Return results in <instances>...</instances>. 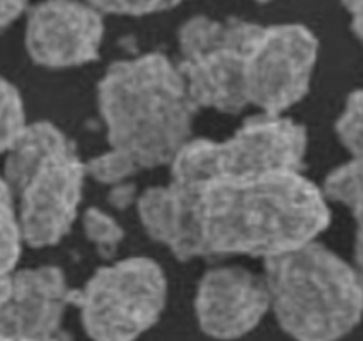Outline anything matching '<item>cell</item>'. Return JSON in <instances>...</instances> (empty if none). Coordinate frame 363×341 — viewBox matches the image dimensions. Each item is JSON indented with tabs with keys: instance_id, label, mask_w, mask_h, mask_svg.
Returning <instances> with one entry per match:
<instances>
[{
	"instance_id": "6da1fadb",
	"label": "cell",
	"mask_w": 363,
	"mask_h": 341,
	"mask_svg": "<svg viewBox=\"0 0 363 341\" xmlns=\"http://www.w3.org/2000/svg\"><path fill=\"white\" fill-rule=\"evenodd\" d=\"M148 235L178 260L247 254L269 258L315 240L328 197L301 170L171 178L138 200Z\"/></svg>"
},
{
	"instance_id": "7a4b0ae2",
	"label": "cell",
	"mask_w": 363,
	"mask_h": 341,
	"mask_svg": "<svg viewBox=\"0 0 363 341\" xmlns=\"http://www.w3.org/2000/svg\"><path fill=\"white\" fill-rule=\"evenodd\" d=\"M99 109L107 149L87 162V175L113 187L171 166L191 141L198 112L178 64L157 52L109 66L99 83Z\"/></svg>"
},
{
	"instance_id": "3957f363",
	"label": "cell",
	"mask_w": 363,
	"mask_h": 341,
	"mask_svg": "<svg viewBox=\"0 0 363 341\" xmlns=\"http://www.w3.org/2000/svg\"><path fill=\"white\" fill-rule=\"evenodd\" d=\"M271 311L296 341H338L363 318V283L315 240L265 258Z\"/></svg>"
},
{
	"instance_id": "277c9868",
	"label": "cell",
	"mask_w": 363,
	"mask_h": 341,
	"mask_svg": "<svg viewBox=\"0 0 363 341\" xmlns=\"http://www.w3.org/2000/svg\"><path fill=\"white\" fill-rule=\"evenodd\" d=\"M87 163L52 123L27 125L6 153L4 180L15 197L23 242L55 245L79 215Z\"/></svg>"
},
{
	"instance_id": "5b68a950",
	"label": "cell",
	"mask_w": 363,
	"mask_h": 341,
	"mask_svg": "<svg viewBox=\"0 0 363 341\" xmlns=\"http://www.w3.org/2000/svg\"><path fill=\"white\" fill-rule=\"evenodd\" d=\"M260 25L194 16L180 27V69L194 105L223 114L250 107L247 75Z\"/></svg>"
},
{
	"instance_id": "8992f818",
	"label": "cell",
	"mask_w": 363,
	"mask_h": 341,
	"mask_svg": "<svg viewBox=\"0 0 363 341\" xmlns=\"http://www.w3.org/2000/svg\"><path fill=\"white\" fill-rule=\"evenodd\" d=\"M166 301L162 269L143 256L102 267L72 297L84 329L95 341H135L155 325Z\"/></svg>"
},
{
	"instance_id": "52a82bcc",
	"label": "cell",
	"mask_w": 363,
	"mask_h": 341,
	"mask_svg": "<svg viewBox=\"0 0 363 341\" xmlns=\"http://www.w3.org/2000/svg\"><path fill=\"white\" fill-rule=\"evenodd\" d=\"M306 148L305 127L289 117L262 114L225 141L191 139L171 162V178L301 170Z\"/></svg>"
},
{
	"instance_id": "ba28073f",
	"label": "cell",
	"mask_w": 363,
	"mask_h": 341,
	"mask_svg": "<svg viewBox=\"0 0 363 341\" xmlns=\"http://www.w3.org/2000/svg\"><path fill=\"white\" fill-rule=\"evenodd\" d=\"M319 41L296 23L260 25L251 52L247 102L262 114L281 116L310 89Z\"/></svg>"
},
{
	"instance_id": "9c48e42d",
	"label": "cell",
	"mask_w": 363,
	"mask_h": 341,
	"mask_svg": "<svg viewBox=\"0 0 363 341\" xmlns=\"http://www.w3.org/2000/svg\"><path fill=\"white\" fill-rule=\"evenodd\" d=\"M100 13L86 0H45L34 6L26 30L30 59L52 69L95 61L106 29Z\"/></svg>"
},
{
	"instance_id": "30bf717a",
	"label": "cell",
	"mask_w": 363,
	"mask_h": 341,
	"mask_svg": "<svg viewBox=\"0 0 363 341\" xmlns=\"http://www.w3.org/2000/svg\"><path fill=\"white\" fill-rule=\"evenodd\" d=\"M72 297L73 290L57 267L15 269L0 276V341L59 334Z\"/></svg>"
},
{
	"instance_id": "8fae6325",
	"label": "cell",
	"mask_w": 363,
	"mask_h": 341,
	"mask_svg": "<svg viewBox=\"0 0 363 341\" xmlns=\"http://www.w3.org/2000/svg\"><path fill=\"white\" fill-rule=\"evenodd\" d=\"M196 318L201 330L216 340L246 336L271 311L264 276L242 267H218L201 277L196 291Z\"/></svg>"
},
{
	"instance_id": "7c38bea8",
	"label": "cell",
	"mask_w": 363,
	"mask_h": 341,
	"mask_svg": "<svg viewBox=\"0 0 363 341\" xmlns=\"http://www.w3.org/2000/svg\"><path fill=\"white\" fill-rule=\"evenodd\" d=\"M23 235L20 228L15 197L4 176L0 175V276L16 269L22 253Z\"/></svg>"
},
{
	"instance_id": "4fadbf2b",
	"label": "cell",
	"mask_w": 363,
	"mask_h": 341,
	"mask_svg": "<svg viewBox=\"0 0 363 341\" xmlns=\"http://www.w3.org/2000/svg\"><path fill=\"white\" fill-rule=\"evenodd\" d=\"M26 127V109L18 89L0 76V153H8Z\"/></svg>"
},
{
	"instance_id": "5bb4252c",
	"label": "cell",
	"mask_w": 363,
	"mask_h": 341,
	"mask_svg": "<svg viewBox=\"0 0 363 341\" xmlns=\"http://www.w3.org/2000/svg\"><path fill=\"white\" fill-rule=\"evenodd\" d=\"M323 190L328 200L337 201L344 207L363 197V158H351L331 170Z\"/></svg>"
},
{
	"instance_id": "9a60e30c",
	"label": "cell",
	"mask_w": 363,
	"mask_h": 341,
	"mask_svg": "<svg viewBox=\"0 0 363 341\" xmlns=\"http://www.w3.org/2000/svg\"><path fill=\"white\" fill-rule=\"evenodd\" d=\"M84 233L104 256H113L120 247L125 233L114 217L100 208H87L82 217Z\"/></svg>"
},
{
	"instance_id": "2e32d148",
	"label": "cell",
	"mask_w": 363,
	"mask_h": 341,
	"mask_svg": "<svg viewBox=\"0 0 363 341\" xmlns=\"http://www.w3.org/2000/svg\"><path fill=\"white\" fill-rule=\"evenodd\" d=\"M337 134L352 158H363V88L345 102L337 121Z\"/></svg>"
},
{
	"instance_id": "e0dca14e",
	"label": "cell",
	"mask_w": 363,
	"mask_h": 341,
	"mask_svg": "<svg viewBox=\"0 0 363 341\" xmlns=\"http://www.w3.org/2000/svg\"><path fill=\"white\" fill-rule=\"evenodd\" d=\"M86 2L95 6L102 13L143 16L171 9L180 0H86Z\"/></svg>"
},
{
	"instance_id": "ac0fdd59",
	"label": "cell",
	"mask_w": 363,
	"mask_h": 341,
	"mask_svg": "<svg viewBox=\"0 0 363 341\" xmlns=\"http://www.w3.org/2000/svg\"><path fill=\"white\" fill-rule=\"evenodd\" d=\"M347 208L351 210L352 219H354V269L358 272L359 279L363 283V197L359 200L351 201L347 204Z\"/></svg>"
},
{
	"instance_id": "d6986e66",
	"label": "cell",
	"mask_w": 363,
	"mask_h": 341,
	"mask_svg": "<svg viewBox=\"0 0 363 341\" xmlns=\"http://www.w3.org/2000/svg\"><path fill=\"white\" fill-rule=\"evenodd\" d=\"M27 2L29 0H0V34L26 11Z\"/></svg>"
},
{
	"instance_id": "ffe728a7",
	"label": "cell",
	"mask_w": 363,
	"mask_h": 341,
	"mask_svg": "<svg viewBox=\"0 0 363 341\" xmlns=\"http://www.w3.org/2000/svg\"><path fill=\"white\" fill-rule=\"evenodd\" d=\"M344 6L351 15V29L359 43H363V0H344Z\"/></svg>"
},
{
	"instance_id": "44dd1931",
	"label": "cell",
	"mask_w": 363,
	"mask_h": 341,
	"mask_svg": "<svg viewBox=\"0 0 363 341\" xmlns=\"http://www.w3.org/2000/svg\"><path fill=\"white\" fill-rule=\"evenodd\" d=\"M2 341H69L68 337L62 336V334H55L52 337H43V340H2Z\"/></svg>"
},
{
	"instance_id": "7402d4cb",
	"label": "cell",
	"mask_w": 363,
	"mask_h": 341,
	"mask_svg": "<svg viewBox=\"0 0 363 341\" xmlns=\"http://www.w3.org/2000/svg\"><path fill=\"white\" fill-rule=\"evenodd\" d=\"M257 2H271V0H257Z\"/></svg>"
}]
</instances>
